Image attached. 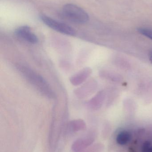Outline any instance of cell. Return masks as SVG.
I'll use <instances>...</instances> for the list:
<instances>
[{"label": "cell", "mask_w": 152, "mask_h": 152, "mask_svg": "<svg viewBox=\"0 0 152 152\" xmlns=\"http://www.w3.org/2000/svg\"><path fill=\"white\" fill-rule=\"evenodd\" d=\"M40 17L41 20L46 25L53 30L68 35H76V30L70 26L55 20L44 14H41Z\"/></svg>", "instance_id": "2"}, {"label": "cell", "mask_w": 152, "mask_h": 152, "mask_svg": "<svg viewBox=\"0 0 152 152\" xmlns=\"http://www.w3.org/2000/svg\"><path fill=\"white\" fill-rule=\"evenodd\" d=\"M131 139V135L128 131H121L117 136V143L120 145H125L127 144Z\"/></svg>", "instance_id": "5"}, {"label": "cell", "mask_w": 152, "mask_h": 152, "mask_svg": "<svg viewBox=\"0 0 152 152\" xmlns=\"http://www.w3.org/2000/svg\"><path fill=\"white\" fill-rule=\"evenodd\" d=\"M142 152H152V146L150 142L144 143L142 147Z\"/></svg>", "instance_id": "8"}, {"label": "cell", "mask_w": 152, "mask_h": 152, "mask_svg": "<svg viewBox=\"0 0 152 152\" xmlns=\"http://www.w3.org/2000/svg\"><path fill=\"white\" fill-rule=\"evenodd\" d=\"M149 58L152 64V50L150 51V53H149Z\"/></svg>", "instance_id": "9"}, {"label": "cell", "mask_w": 152, "mask_h": 152, "mask_svg": "<svg viewBox=\"0 0 152 152\" xmlns=\"http://www.w3.org/2000/svg\"><path fill=\"white\" fill-rule=\"evenodd\" d=\"M138 33L152 41V29L146 27H140L137 28Z\"/></svg>", "instance_id": "7"}, {"label": "cell", "mask_w": 152, "mask_h": 152, "mask_svg": "<svg viewBox=\"0 0 152 152\" xmlns=\"http://www.w3.org/2000/svg\"><path fill=\"white\" fill-rule=\"evenodd\" d=\"M62 13L67 18L77 24H85L89 20L88 13L73 4H65L62 8Z\"/></svg>", "instance_id": "1"}, {"label": "cell", "mask_w": 152, "mask_h": 152, "mask_svg": "<svg viewBox=\"0 0 152 152\" xmlns=\"http://www.w3.org/2000/svg\"><path fill=\"white\" fill-rule=\"evenodd\" d=\"M15 34L18 37L31 44H36L38 42L37 36L32 32L28 26H21L15 30Z\"/></svg>", "instance_id": "3"}, {"label": "cell", "mask_w": 152, "mask_h": 152, "mask_svg": "<svg viewBox=\"0 0 152 152\" xmlns=\"http://www.w3.org/2000/svg\"><path fill=\"white\" fill-rule=\"evenodd\" d=\"M85 128V125L82 121H77L72 122L70 125L69 131L71 132H77L79 130H84Z\"/></svg>", "instance_id": "6"}, {"label": "cell", "mask_w": 152, "mask_h": 152, "mask_svg": "<svg viewBox=\"0 0 152 152\" xmlns=\"http://www.w3.org/2000/svg\"><path fill=\"white\" fill-rule=\"evenodd\" d=\"M93 142L92 138H79L76 140L72 145V149L75 152H81L86 149Z\"/></svg>", "instance_id": "4"}]
</instances>
